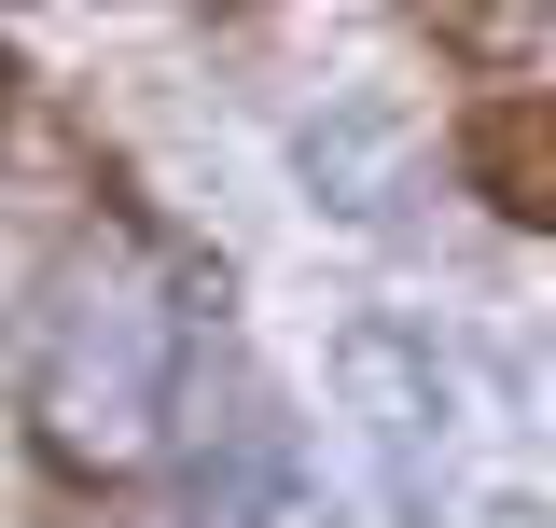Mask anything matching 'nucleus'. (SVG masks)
<instances>
[{
	"label": "nucleus",
	"instance_id": "obj_1",
	"mask_svg": "<svg viewBox=\"0 0 556 528\" xmlns=\"http://www.w3.org/2000/svg\"><path fill=\"white\" fill-rule=\"evenodd\" d=\"M181 417V264L153 237H84L42 292L28 348V431L84 487H126Z\"/></svg>",
	"mask_w": 556,
	"mask_h": 528
},
{
	"label": "nucleus",
	"instance_id": "obj_2",
	"mask_svg": "<svg viewBox=\"0 0 556 528\" xmlns=\"http://www.w3.org/2000/svg\"><path fill=\"white\" fill-rule=\"evenodd\" d=\"M334 390L362 417V460L390 487V515L431 528V460H445V376H431V348L390 334V320H348L334 334Z\"/></svg>",
	"mask_w": 556,
	"mask_h": 528
},
{
	"label": "nucleus",
	"instance_id": "obj_3",
	"mask_svg": "<svg viewBox=\"0 0 556 528\" xmlns=\"http://www.w3.org/2000/svg\"><path fill=\"white\" fill-rule=\"evenodd\" d=\"M195 528H306V431L251 376H223V417H195Z\"/></svg>",
	"mask_w": 556,
	"mask_h": 528
},
{
	"label": "nucleus",
	"instance_id": "obj_4",
	"mask_svg": "<svg viewBox=\"0 0 556 528\" xmlns=\"http://www.w3.org/2000/svg\"><path fill=\"white\" fill-rule=\"evenodd\" d=\"M292 153H306V181H320V209H334V223H390V209H404V181H417V139L390 126L376 98H334Z\"/></svg>",
	"mask_w": 556,
	"mask_h": 528
},
{
	"label": "nucleus",
	"instance_id": "obj_5",
	"mask_svg": "<svg viewBox=\"0 0 556 528\" xmlns=\"http://www.w3.org/2000/svg\"><path fill=\"white\" fill-rule=\"evenodd\" d=\"M459 167H473V196L501 223H543L556 237V98H486L473 139H459Z\"/></svg>",
	"mask_w": 556,
	"mask_h": 528
},
{
	"label": "nucleus",
	"instance_id": "obj_6",
	"mask_svg": "<svg viewBox=\"0 0 556 528\" xmlns=\"http://www.w3.org/2000/svg\"><path fill=\"white\" fill-rule=\"evenodd\" d=\"M28 278H42V237H28V223H0V306H28Z\"/></svg>",
	"mask_w": 556,
	"mask_h": 528
}]
</instances>
